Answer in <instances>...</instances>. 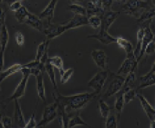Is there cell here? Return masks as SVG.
Returning a JSON list of instances; mask_svg holds the SVG:
<instances>
[{"label":"cell","mask_w":155,"mask_h":128,"mask_svg":"<svg viewBox=\"0 0 155 128\" xmlns=\"http://www.w3.org/2000/svg\"><path fill=\"white\" fill-rule=\"evenodd\" d=\"M52 95L54 100L58 103V106L65 108V110L69 113H71L72 112L81 111L98 96L95 92L82 93L65 96L60 94L58 90H55Z\"/></svg>","instance_id":"1"},{"label":"cell","mask_w":155,"mask_h":128,"mask_svg":"<svg viewBox=\"0 0 155 128\" xmlns=\"http://www.w3.org/2000/svg\"><path fill=\"white\" fill-rule=\"evenodd\" d=\"M150 6L147 0H125L121 6L122 11L138 19L140 15Z\"/></svg>","instance_id":"2"},{"label":"cell","mask_w":155,"mask_h":128,"mask_svg":"<svg viewBox=\"0 0 155 128\" xmlns=\"http://www.w3.org/2000/svg\"><path fill=\"white\" fill-rule=\"evenodd\" d=\"M109 76L110 77L111 80H110V82L108 85V88L104 93L105 99L114 96L116 93H118L121 90V88L124 84V82H125V77L119 75L117 73L109 72Z\"/></svg>","instance_id":"3"},{"label":"cell","mask_w":155,"mask_h":128,"mask_svg":"<svg viewBox=\"0 0 155 128\" xmlns=\"http://www.w3.org/2000/svg\"><path fill=\"white\" fill-rule=\"evenodd\" d=\"M21 73H22V79H21L20 83H18V85L17 86V88L15 89V91L13 92V93L7 99V101H8V102L18 100L25 95L28 82L31 75V70L28 68H23L21 71Z\"/></svg>","instance_id":"4"},{"label":"cell","mask_w":155,"mask_h":128,"mask_svg":"<svg viewBox=\"0 0 155 128\" xmlns=\"http://www.w3.org/2000/svg\"><path fill=\"white\" fill-rule=\"evenodd\" d=\"M109 70H102L101 72L96 73L88 83V86L92 88L98 95L101 93L102 88L109 79Z\"/></svg>","instance_id":"5"},{"label":"cell","mask_w":155,"mask_h":128,"mask_svg":"<svg viewBox=\"0 0 155 128\" xmlns=\"http://www.w3.org/2000/svg\"><path fill=\"white\" fill-rule=\"evenodd\" d=\"M58 103L55 101V103L46 105L42 113V119L39 123H38L37 127H42L46 126L49 123H51L54 119L58 117Z\"/></svg>","instance_id":"6"},{"label":"cell","mask_w":155,"mask_h":128,"mask_svg":"<svg viewBox=\"0 0 155 128\" xmlns=\"http://www.w3.org/2000/svg\"><path fill=\"white\" fill-rule=\"evenodd\" d=\"M67 30L65 29L64 24H53L52 22H45V29L43 33L46 35L48 40L54 39L55 38L62 35Z\"/></svg>","instance_id":"7"},{"label":"cell","mask_w":155,"mask_h":128,"mask_svg":"<svg viewBox=\"0 0 155 128\" xmlns=\"http://www.w3.org/2000/svg\"><path fill=\"white\" fill-rule=\"evenodd\" d=\"M30 70H31V75L35 76L36 80H37V92H38V95L39 99L46 105L47 99H46V91H45L44 79H43V75H44L45 72L38 69V68H34V69H30Z\"/></svg>","instance_id":"8"},{"label":"cell","mask_w":155,"mask_h":128,"mask_svg":"<svg viewBox=\"0 0 155 128\" xmlns=\"http://www.w3.org/2000/svg\"><path fill=\"white\" fill-rule=\"evenodd\" d=\"M9 41V33L6 23L0 27V55H1V69L4 67V54Z\"/></svg>","instance_id":"9"},{"label":"cell","mask_w":155,"mask_h":128,"mask_svg":"<svg viewBox=\"0 0 155 128\" xmlns=\"http://www.w3.org/2000/svg\"><path fill=\"white\" fill-rule=\"evenodd\" d=\"M138 61L136 59V57H126L125 60L122 62L121 66L120 67V69L117 71V74L121 75L123 77H126L133 69L137 68L138 66Z\"/></svg>","instance_id":"10"},{"label":"cell","mask_w":155,"mask_h":128,"mask_svg":"<svg viewBox=\"0 0 155 128\" xmlns=\"http://www.w3.org/2000/svg\"><path fill=\"white\" fill-rule=\"evenodd\" d=\"M91 56L96 65L101 70H108V57L103 49H93Z\"/></svg>","instance_id":"11"},{"label":"cell","mask_w":155,"mask_h":128,"mask_svg":"<svg viewBox=\"0 0 155 128\" xmlns=\"http://www.w3.org/2000/svg\"><path fill=\"white\" fill-rule=\"evenodd\" d=\"M89 25V17L88 16H81V15H75L71 19H69L68 22L64 23V27L66 30L81 28L83 26Z\"/></svg>","instance_id":"12"},{"label":"cell","mask_w":155,"mask_h":128,"mask_svg":"<svg viewBox=\"0 0 155 128\" xmlns=\"http://www.w3.org/2000/svg\"><path fill=\"white\" fill-rule=\"evenodd\" d=\"M119 16H120V11H111V10L105 11L102 15H101L102 20L101 29L108 31L110 27L115 22V20L118 19Z\"/></svg>","instance_id":"13"},{"label":"cell","mask_w":155,"mask_h":128,"mask_svg":"<svg viewBox=\"0 0 155 128\" xmlns=\"http://www.w3.org/2000/svg\"><path fill=\"white\" fill-rule=\"evenodd\" d=\"M87 39H96V40H98V41H100L105 45H109L110 43H116V40H117V38L112 37L107 30L102 29H100V32L97 34L89 35L87 37Z\"/></svg>","instance_id":"14"},{"label":"cell","mask_w":155,"mask_h":128,"mask_svg":"<svg viewBox=\"0 0 155 128\" xmlns=\"http://www.w3.org/2000/svg\"><path fill=\"white\" fill-rule=\"evenodd\" d=\"M58 1V0H50L48 5L41 11L38 17L41 19H45L48 22H51L55 16V9H56Z\"/></svg>","instance_id":"15"},{"label":"cell","mask_w":155,"mask_h":128,"mask_svg":"<svg viewBox=\"0 0 155 128\" xmlns=\"http://www.w3.org/2000/svg\"><path fill=\"white\" fill-rule=\"evenodd\" d=\"M144 28V37H143V40H142V45H141V50H140V53L139 55V57L137 58V61L140 62L141 58L144 56L145 54V49L146 47L149 45V43H150L152 40H153V38H154V34L150 27V25L146 26V27H143Z\"/></svg>","instance_id":"16"},{"label":"cell","mask_w":155,"mask_h":128,"mask_svg":"<svg viewBox=\"0 0 155 128\" xmlns=\"http://www.w3.org/2000/svg\"><path fill=\"white\" fill-rule=\"evenodd\" d=\"M137 97H138V99L140 100V104H141V107H142V109L144 110V112H145L147 117L149 118L150 122V121H155V109L150 105V103L148 102V100L143 96L142 93H138Z\"/></svg>","instance_id":"17"},{"label":"cell","mask_w":155,"mask_h":128,"mask_svg":"<svg viewBox=\"0 0 155 128\" xmlns=\"http://www.w3.org/2000/svg\"><path fill=\"white\" fill-rule=\"evenodd\" d=\"M25 24H27L30 28H32L38 31H40V32H43L44 29H45V22L39 17H38L32 13H29L28 19L25 21Z\"/></svg>","instance_id":"18"},{"label":"cell","mask_w":155,"mask_h":128,"mask_svg":"<svg viewBox=\"0 0 155 128\" xmlns=\"http://www.w3.org/2000/svg\"><path fill=\"white\" fill-rule=\"evenodd\" d=\"M153 19H155V8H150L140 15V17L137 19V22L140 27L143 28L150 25Z\"/></svg>","instance_id":"19"},{"label":"cell","mask_w":155,"mask_h":128,"mask_svg":"<svg viewBox=\"0 0 155 128\" xmlns=\"http://www.w3.org/2000/svg\"><path fill=\"white\" fill-rule=\"evenodd\" d=\"M15 111H14V121L17 123V125L20 128H25L26 123H25V117L23 114V112L21 110L20 103L18 100H15Z\"/></svg>","instance_id":"20"},{"label":"cell","mask_w":155,"mask_h":128,"mask_svg":"<svg viewBox=\"0 0 155 128\" xmlns=\"http://www.w3.org/2000/svg\"><path fill=\"white\" fill-rule=\"evenodd\" d=\"M116 44H118V46L122 49L125 53H126V57H134V47L132 45V43L121 37L117 38L116 40Z\"/></svg>","instance_id":"21"},{"label":"cell","mask_w":155,"mask_h":128,"mask_svg":"<svg viewBox=\"0 0 155 128\" xmlns=\"http://www.w3.org/2000/svg\"><path fill=\"white\" fill-rule=\"evenodd\" d=\"M136 72H137V68L133 69L126 77H125V82L124 84L121 88V90L125 93L128 90L131 89V88H136L138 86H136L137 83V78H136Z\"/></svg>","instance_id":"22"},{"label":"cell","mask_w":155,"mask_h":128,"mask_svg":"<svg viewBox=\"0 0 155 128\" xmlns=\"http://www.w3.org/2000/svg\"><path fill=\"white\" fill-rule=\"evenodd\" d=\"M116 100H115V104H114V110L116 113V115L118 117V120L120 121V115L122 113V110L125 105V101H124V92L120 90L118 93L115 94Z\"/></svg>","instance_id":"23"},{"label":"cell","mask_w":155,"mask_h":128,"mask_svg":"<svg viewBox=\"0 0 155 128\" xmlns=\"http://www.w3.org/2000/svg\"><path fill=\"white\" fill-rule=\"evenodd\" d=\"M152 85H155V73L148 72L147 74L140 76V83H139L137 88H138L139 91H140V90H142V89H144L146 87L152 86Z\"/></svg>","instance_id":"24"},{"label":"cell","mask_w":155,"mask_h":128,"mask_svg":"<svg viewBox=\"0 0 155 128\" xmlns=\"http://www.w3.org/2000/svg\"><path fill=\"white\" fill-rule=\"evenodd\" d=\"M23 68H24V64H14L13 66L7 69L6 71L1 72V75H0V81H1V83H2L8 77L11 76L13 74H16L18 72H21Z\"/></svg>","instance_id":"25"},{"label":"cell","mask_w":155,"mask_h":128,"mask_svg":"<svg viewBox=\"0 0 155 128\" xmlns=\"http://www.w3.org/2000/svg\"><path fill=\"white\" fill-rule=\"evenodd\" d=\"M80 112L81 111L76 112V113L71 116V118L69 119V122H68V128H73L78 125H84V126L90 127V125L84 120H82V118L81 117Z\"/></svg>","instance_id":"26"},{"label":"cell","mask_w":155,"mask_h":128,"mask_svg":"<svg viewBox=\"0 0 155 128\" xmlns=\"http://www.w3.org/2000/svg\"><path fill=\"white\" fill-rule=\"evenodd\" d=\"M49 59V58H48ZM54 66L50 63L49 59H48V61L46 62V65H45V72H47L49 80L51 81L53 86H54V89L55 90H58V84H57V81H56V76H55V71H54Z\"/></svg>","instance_id":"27"},{"label":"cell","mask_w":155,"mask_h":128,"mask_svg":"<svg viewBox=\"0 0 155 128\" xmlns=\"http://www.w3.org/2000/svg\"><path fill=\"white\" fill-rule=\"evenodd\" d=\"M143 37H144V28L140 27V29L137 32V43L136 46L134 48V55L137 58L139 57L140 50H141V45H142V40H143Z\"/></svg>","instance_id":"28"},{"label":"cell","mask_w":155,"mask_h":128,"mask_svg":"<svg viewBox=\"0 0 155 128\" xmlns=\"http://www.w3.org/2000/svg\"><path fill=\"white\" fill-rule=\"evenodd\" d=\"M29 11L28 10V8L24 6H22L18 11L14 12V16L16 18V19L18 20V23L22 24V23H25L26 19H28V15H29Z\"/></svg>","instance_id":"29"},{"label":"cell","mask_w":155,"mask_h":128,"mask_svg":"<svg viewBox=\"0 0 155 128\" xmlns=\"http://www.w3.org/2000/svg\"><path fill=\"white\" fill-rule=\"evenodd\" d=\"M68 10L73 12L75 15H81V16H88L87 15V9L86 7H82L77 3H72L71 5L68 6Z\"/></svg>","instance_id":"30"},{"label":"cell","mask_w":155,"mask_h":128,"mask_svg":"<svg viewBox=\"0 0 155 128\" xmlns=\"http://www.w3.org/2000/svg\"><path fill=\"white\" fill-rule=\"evenodd\" d=\"M48 59H49V61H50V63L52 64V65H53L56 69L58 70L59 74H60V76H61V75L63 74V72H65V71H64V68H63L64 65H63V59H62V58L59 57V56H54V57L49 58Z\"/></svg>","instance_id":"31"},{"label":"cell","mask_w":155,"mask_h":128,"mask_svg":"<svg viewBox=\"0 0 155 128\" xmlns=\"http://www.w3.org/2000/svg\"><path fill=\"white\" fill-rule=\"evenodd\" d=\"M49 42H50V40L46 39V40L42 41L38 45V47L37 49V54H36V59H37V60H40L41 59V58L43 57V55L45 54V52L48 49Z\"/></svg>","instance_id":"32"},{"label":"cell","mask_w":155,"mask_h":128,"mask_svg":"<svg viewBox=\"0 0 155 128\" xmlns=\"http://www.w3.org/2000/svg\"><path fill=\"white\" fill-rule=\"evenodd\" d=\"M99 110L101 114V117L105 121L107 119V117L109 116V114L110 113V108L103 99L99 100Z\"/></svg>","instance_id":"33"},{"label":"cell","mask_w":155,"mask_h":128,"mask_svg":"<svg viewBox=\"0 0 155 128\" xmlns=\"http://www.w3.org/2000/svg\"><path fill=\"white\" fill-rule=\"evenodd\" d=\"M140 91L138 90V88H131L130 90H128L127 92L124 93V101H125V104H128L129 103H130L132 100H134L137 97V94Z\"/></svg>","instance_id":"34"},{"label":"cell","mask_w":155,"mask_h":128,"mask_svg":"<svg viewBox=\"0 0 155 128\" xmlns=\"http://www.w3.org/2000/svg\"><path fill=\"white\" fill-rule=\"evenodd\" d=\"M118 117L115 113H110L105 120L106 128H117L118 127Z\"/></svg>","instance_id":"35"},{"label":"cell","mask_w":155,"mask_h":128,"mask_svg":"<svg viewBox=\"0 0 155 128\" xmlns=\"http://www.w3.org/2000/svg\"><path fill=\"white\" fill-rule=\"evenodd\" d=\"M101 23H102V20H101V16H91L89 17V25L92 28V29H101Z\"/></svg>","instance_id":"36"},{"label":"cell","mask_w":155,"mask_h":128,"mask_svg":"<svg viewBox=\"0 0 155 128\" xmlns=\"http://www.w3.org/2000/svg\"><path fill=\"white\" fill-rule=\"evenodd\" d=\"M74 73V69L73 68H68V70H66L63 74L60 76V83L61 84H65L67 82H68V80L72 77Z\"/></svg>","instance_id":"37"},{"label":"cell","mask_w":155,"mask_h":128,"mask_svg":"<svg viewBox=\"0 0 155 128\" xmlns=\"http://www.w3.org/2000/svg\"><path fill=\"white\" fill-rule=\"evenodd\" d=\"M0 122H1V125L3 128H11L12 124H13L12 118L9 116H7V115H2Z\"/></svg>","instance_id":"38"},{"label":"cell","mask_w":155,"mask_h":128,"mask_svg":"<svg viewBox=\"0 0 155 128\" xmlns=\"http://www.w3.org/2000/svg\"><path fill=\"white\" fill-rule=\"evenodd\" d=\"M37 126H38V123L36 120V111H35L31 115V117L29 118V120L27 122L25 128H36Z\"/></svg>","instance_id":"39"},{"label":"cell","mask_w":155,"mask_h":128,"mask_svg":"<svg viewBox=\"0 0 155 128\" xmlns=\"http://www.w3.org/2000/svg\"><path fill=\"white\" fill-rule=\"evenodd\" d=\"M112 3H113V0H101V8H102V10H103L104 12L110 10V8Z\"/></svg>","instance_id":"40"},{"label":"cell","mask_w":155,"mask_h":128,"mask_svg":"<svg viewBox=\"0 0 155 128\" xmlns=\"http://www.w3.org/2000/svg\"><path fill=\"white\" fill-rule=\"evenodd\" d=\"M15 39H16L17 44L19 45V46H22L24 44V42H25V37H24V35L20 31L16 32V34H15Z\"/></svg>","instance_id":"41"},{"label":"cell","mask_w":155,"mask_h":128,"mask_svg":"<svg viewBox=\"0 0 155 128\" xmlns=\"http://www.w3.org/2000/svg\"><path fill=\"white\" fill-rule=\"evenodd\" d=\"M155 52V42L152 40L150 43H149V45L146 47L145 49V54L147 55H151Z\"/></svg>","instance_id":"42"},{"label":"cell","mask_w":155,"mask_h":128,"mask_svg":"<svg viewBox=\"0 0 155 128\" xmlns=\"http://www.w3.org/2000/svg\"><path fill=\"white\" fill-rule=\"evenodd\" d=\"M22 7V2L20 1H18V2H14L12 3L11 5H9V9L13 12H16L18 11L20 8Z\"/></svg>","instance_id":"43"},{"label":"cell","mask_w":155,"mask_h":128,"mask_svg":"<svg viewBox=\"0 0 155 128\" xmlns=\"http://www.w3.org/2000/svg\"><path fill=\"white\" fill-rule=\"evenodd\" d=\"M0 22H1V25L6 23V11L1 9V16H0Z\"/></svg>","instance_id":"44"},{"label":"cell","mask_w":155,"mask_h":128,"mask_svg":"<svg viewBox=\"0 0 155 128\" xmlns=\"http://www.w3.org/2000/svg\"><path fill=\"white\" fill-rule=\"evenodd\" d=\"M3 1H5V2H7L8 4L11 5V4H12V3H14V2H18V1L22 2V1H25V0H2V2H3Z\"/></svg>","instance_id":"45"},{"label":"cell","mask_w":155,"mask_h":128,"mask_svg":"<svg viewBox=\"0 0 155 128\" xmlns=\"http://www.w3.org/2000/svg\"><path fill=\"white\" fill-rule=\"evenodd\" d=\"M149 72H150V73H155V61L153 62L152 66H151V69H150V71Z\"/></svg>","instance_id":"46"},{"label":"cell","mask_w":155,"mask_h":128,"mask_svg":"<svg viewBox=\"0 0 155 128\" xmlns=\"http://www.w3.org/2000/svg\"><path fill=\"white\" fill-rule=\"evenodd\" d=\"M150 128H155V121H150Z\"/></svg>","instance_id":"47"},{"label":"cell","mask_w":155,"mask_h":128,"mask_svg":"<svg viewBox=\"0 0 155 128\" xmlns=\"http://www.w3.org/2000/svg\"><path fill=\"white\" fill-rule=\"evenodd\" d=\"M71 2L73 3H76V2H80V1H83V0H70Z\"/></svg>","instance_id":"48"},{"label":"cell","mask_w":155,"mask_h":128,"mask_svg":"<svg viewBox=\"0 0 155 128\" xmlns=\"http://www.w3.org/2000/svg\"><path fill=\"white\" fill-rule=\"evenodd\" d=\"M151 3H152L153 7H154V8H155V0H151Z\"/></svg>","instance_id":"49"},{"label":"cell","mask_w":155,"mask_h":128,"mask_svg":"<svg viewBox=\"0 0 155 128\" xmlns=\"http://www.w3.org/2000/svg\"><path fill=\"white\" fill-rule=\"evenodd\" d=\"M153 41L155 42V35H154V38H153Z\"/></svg>","instance_id":"50"},{"label":"cell","mask_w":155,"mask_h":128,"mask_svg":"<svg viewBox=\"0 0 155 128\" xmlns=\"http://www.w3.org/2000/svg\"><path fill=\"white\" fill-rule=\"evenodd\" d=\"M118 1H120V0H118Z\"/></svg>","instance_id":"51"},{"label":"cell","mask_w":155,"mask_h":128,"mask_svg":"<svg viewBox=\"0 0 155 128\" xmlns=\"http://www.w3.org/2000/svg\"><path fill=\"white\" fill-rule=\"evenodd\" d=\"M1 1H2V0H1Z\"/></svg>","instance_id":"52"}]
</instances>
